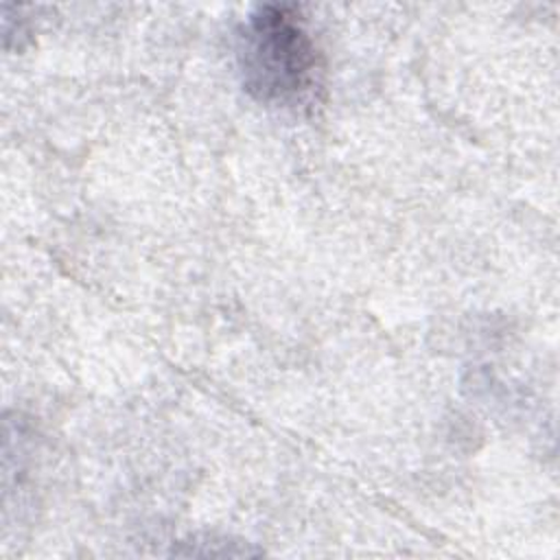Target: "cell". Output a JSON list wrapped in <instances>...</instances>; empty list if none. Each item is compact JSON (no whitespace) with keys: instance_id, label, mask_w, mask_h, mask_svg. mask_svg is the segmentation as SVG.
I'll return each instance as SVG.
<instances>
[{"instance_id":"cell-1","label":"cell","mask_w":560,"mask_h":560,"mask_svg":"<svg viewBox=\"0 0 560 560\" xmlns=\"http://www.w3.org/2000/svg\"><path fill=\"white\" fill-rule=\"evenodd\" d=\"M236 66L245 92L269 107L298 109L322 88V55L295 4H260L245 18Z\"/></svg>"}]
</instances>
